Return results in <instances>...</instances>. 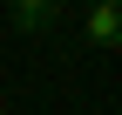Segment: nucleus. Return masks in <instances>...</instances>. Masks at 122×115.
Returning a JSON list of instances; mask_svg holds the SVG:
<instances>
[{
    "instance_id": "f257e3e1",
    "label": "nucleus",
    "mask_w": 122,
    "mask_h": 115,
    "mask_svg": "<svg viewBox=\"0 0 122 115\" xmlns=\"http://www.w3.org/2000/svg\"><path fill=\"white\" fill-rule=\"evenodd\" d=\"M81 41L88 48H122V0H95L81 14Z\"/></svg>"
},
{
    "instance_id": "f03ea898",
    "label": "nucleus",
    "mask_w": 122,
    "mask_h": 115,
    "mask_svg": "<svg viewBox=\"0 0 122 115\" xmlns=\"http://www.w3.org/2000/svg\"><path fill=\"white\" fill-rule=\"evenodd\" d=\"M7 20L20 27V34H54V27H61V0H14Z\"/></svg>"
},
{
    "instance_id": "7ed1b4c3",
    "label": "nucleus",
    "mask_w": 122,
    "mask_h": 115,
    "mask_svg": "<svg viewBox=\"0 0 122 115\" xmlns=\"http://www.w3.org/2000/svg\"><path fill=\"white\" fill-rule=\"evenodd\" d=\"M0 115H7V102H0Z\"/></svg>"
},
{
    "instance_id": "20e7f679",
    "label": "nucleus",
    "mask_w": 122,
    "mask_h": 115,
    "mask_svg": "<svg viewBox=\"0 0 122 115\" xmlns=\"http://www.w3.org/2000/svg\"><path fill=\"white\" fill-rule=\"evenodd\" d=\"M115 54H122V48H115Z\"/></svg>"
}]
</instances>
